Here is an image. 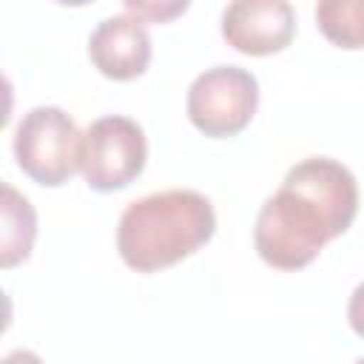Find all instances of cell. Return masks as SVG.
Returning <instances> with one entry per match:
<instances>
[{"label":"cell","mask_w":364,"mask_h":364,"mask_svg":"<svg viewBox=\"0 0 364 364\" xmlns=\"http://www.w3.org/2000/svg\"><path fill=\"white\" fill-rule=\"evenodd\" d=\"M355 213L358 182L353 171L330 156H307L259 208L253 247L276 270H301L327 242L350 230Z\"/></svg>","instance_id":"obj_1"},{"label":"cell","mask_w":364,"mask_h":364,"mask_svg":"<svg viewBox=\"0 0 364 364\" xmlns=\"http://www.w3.org/2000/svg\"><path fill=\"white\" fill-rule=\"evenodd\" d=\"M216 233L210 199L191 188H171L134 199L117 222V253L136 273L179 264Z\"/></svg>","instance_id":"obj_2"},{"label":"cell","mask_w":364,"mask_h":364,"mask_svg":"<svg viewBox=\"0 0 364 364\" xmlns=\"http://www.w3.org/2000/svg\"><path fill=\"white\" fill-rule=\"evenodd\" d=\"M82 131L57 105H37L14 128L17 168L43 188H60L80 171Z\"/></svg>","instance_id":"obj_3"},{"label":"cell","mask_w":364,"mask_h":364,"mask_svg":"<svg viewBox=\"0 0 364 364\" xmlns=\"http://www.w3.org/2000/svg\"><path fill=\"white\" fill-rule=\"evenodd\" d=\"M188 119L210 136L228 139L242 134L259 108V80L239 65H213L193 77L188 85Z\"/></svg>","instance_id":"obj_4"},{"label":"cell","mask_w":364,"mask_h":364,"mask_svg":"<svg viewBox=\"0 0 364 364\" xmlns=\"http://www.w3.org/2000/svg\"><path fill=\"white\" fill-rule=\"evenodd\" d=\"M148 162V139L136 119L108 114L82 131L80 173L97 193H114L136 182Z\"/></svg>","instance_id":"obj_5"},{"label":"cell","mask_w":364,"mask_h":364,"mask_svg":"<svg viewBox=\"0 0 364 364\" xmlns=\"http://www.w3.org/2000/svg\"><path fill=\"white\" fill-rule=\"evenodd\" d=\"M222 37L247 57L284 51L296 37V14L284 0H239L222 11Z\"/></svg>","instance_id":"obj_6"},{"label":"cell","mask_w":364,"mask_h":364,"mask_svg":"<svg viewBox=\"0 0 364 364\" xmlns=\"http://www.w3.org/2000/svg\"><path fill=\"white\" fill-rule=\"evenodd\" d=\"M88 57L102 77L114 82H131L151 65V34L145 23L128 11L111 14L91 31Z\"/></svg>","instance_id":"obj_7"},{"label":"cell","mask_w":364,"mask_h":364,"mask_svg":"<svg viewBox=\"0 0 364 364\" xmlns=\"http://www.w3.org/2000/svg\"><path fill=\"white\" fill-rule=\"evenodd\" d=\"M0 191V264L9 270L31 256L37 239V213L34 205L14 191V185L3 182Z\"/></svg>","instance_id":"obj_8"},{"label":"cell","mask_w":364,"mask_h":364,"mask_svg":"<svg viewBox=\"0 0 364 364\" xmlns=\"http://www.w3.org/2000/svg\"><path fill=\"white\" fill-rule=\"evenodd\" d=\"M316 26L338 48H364V0H321Z\"/></svg>","instance_id":"obj_9"},{"label":"cell","mask_w":364,"mask_h":364,"mask_svg":"<svg viewBox=\"0 0 364 364\" xmlns=\"http://www.w3.org/2000/svg\"><path fill=\"white\" fill-rule=\"evenodd\" d=\"M125 11L134 14L142 23H168L176 14H185L188 11V3L185 0L182 3H134V0H128L125 3Z\"/></svg>","instance_id":"obj_10"},{"label":"cell","mask_w":364,"mask_h":364,"mask_svg":"<svg viewBox=\"0 0 364 364\" xmlns=\"http://www.w3.org/2000/svg\"><path fill=\"white\" fill-rule=\"evenodd\" d=\"M347 324L350 330L364 338V282L350 293V301H347Z\"/></svg>","instance_id":"obj_11"},{"label":"cell","mask_w":364,"mask_h":364,"mask_svg":"<svg viewBox=\"0 0 364 364\" xmlns=\"http://www.w3.org/2000/svg\"><path fill=\"white\" fill-rule=\"evenodd\" d=\"M0 364H43V358L37 353H31V350H11V353L3 355Z\"/></svg>","instance_id":"obj_12"},{"label":"cell","mask_w":364,"mask_h":364,"mask_svg":"<svg viewBox=\"0 0 364 364\" xmlns=\"http://www.w3.org/2000/svg\"><path fill=\"white\" fill-rule=\"evenodd\" d=\"M355 364H364V358H358V361H355Z\"/></svg>","instance_id":"obj_13"}]
</instances>
